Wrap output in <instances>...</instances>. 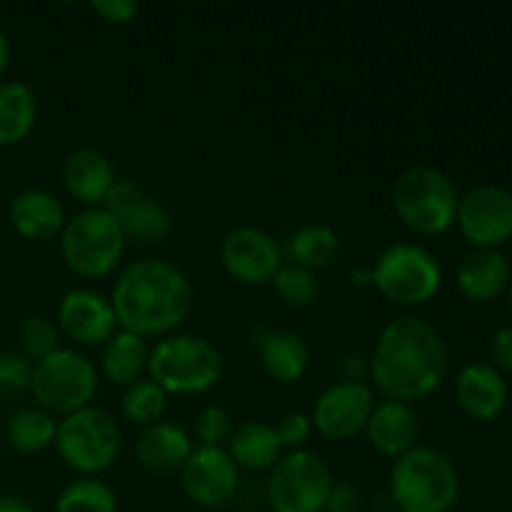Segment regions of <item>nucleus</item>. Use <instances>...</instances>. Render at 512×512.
I'll return each instance as SVG.
<instances>
[{"label":"nucleus","instance_id":"nucleus-1","mask_svg":"<svg viewBox=\"0 0 512 512\" xmlns=\"http://www.w3.org/2000/svg\"><path fill=\"white\" fill-rule=\"evenodd\" d=\"M448 373V353L438 330L423 318L403 315L380 330L368 360L370 388L385 400L418 403L440 388Z\"/></svg>","mask_w":512,"mask_h":512},{"label":"nucleus","instance_id":"nucleus-2","mask_svg":"<svg viewBox=\"0 0 512 512\" xmlns=\"http://www.w3.org/2000/svg\"><path fill=\"white\" fill-rule=\"evenodd\" d=\"M120 330L140 338L173 335L193 310L188 275L165 258H140L118 275L110 293Z\"/></svg>","mask_w":512,"mask_h":512},{"label":"nucleus","instance_id":"nucleus-3","mask_svg":"<svg viewBox=\"0 0 512 512\" xmlns=\"http://www.w3.org/2000/svg\"><path fill=\"white\" fill-rule=\"evenodd\" d=\"M460 498L455 463L433 445H415L390 468L395 512H450Z\"/></svg>","mask_w":512,"mask_h":512},{"label":"nucleus","instance_id":"nucleus-4","mask_svg":"<svg viewBox=\"0 0 512 512\" xmlns=\"http://www.w3.org/2000/svg\"><path fill=\"white\" fill-rule=\"evenodd\" d=\"M223 375V355L203 335L173 333L150 348L148 378L168 395H200Z\"/></svg>","mask_w":512,"mask_h":512},{"label":"nucleus","instance_id":"nucleus-5","mask_svg":"<svg viewBox=\"0 0 512 512\" xmlns=\"http://www.w3.org/2000/svg\"><path fill=\"white\" fill-rule=\"evenodd\" d=\"M393 210L418 235H440L458 218L460 195L453 180L433 165H413L393 183Z\"/></svg>","mask_w":512,"mask_h":512},{"label":"nucleus","instance_id":"nucleus-6","mask_svg":"<svg viewBox=\"0 0 512 512\" xmlns=\"http://www.w3.org/2000/svg\"><path fill=\"white\" fill-rule=\"evenodd\" d=\"M123 230L105 208H83L68 218L60 233L65 265L80 278H105L120 265L125 253Z\"/></svg>","mask_w":512,"mask_h":512},{"label":"nucleus","instance_id":"nucleus-7","mask_svg":"<svg viewBox=\"0 0 512 512\" xmlns=\"http://www.w3.org/2000/svg\"><path fill=\"white\" fill-rule=\"evenodd\" d=\"M53 445L60 460L80 478H98L115 465L123 440L113 415L88 405L58 420Z\"/></svg>","mask_w":512,"mask_h":512},{"label":"nucleus","instance_id":"nucleus-8","mask_svg":"<svg viewBox=\"0 0 512 512\" xmlns=\"http://www.w3.org/2000/svg\"><path fill=\"white\" fill-rule=\"evenodd\" d=\"M98 368L88 355L73 348H58L33 363L30 393L40 410L65 418V415L93 405L98 393Z\"/></svg>","mask_w":512,"mask_h":512},{"label":"nucleus","instance_id":"nucleus-9","mask_svg":"<svg viewBox=\"0 0 512 512\" xmlns=\"http://www.w3.org/2000/svg\"><path fill=\"white\" fill-rule=\"evenodd\" d=\"M373 288L398 305H423L438 295L443 268L428 248L418 243H393L373 265Z\"/></svg>","mask_w":512,"mask_h":512},{"label":"nucleus","instance_id":"nucleus-10","mask_svg":"<svg viewBox=\"0 0 512 512\" xmlns=\"http://www.w3.org/2000/svg\"><path fill=\"white\" fill-rule=\"evenodd\" d=\"M335 478L328 463L310 450L283 453L268 473L270 512H325Z\"/></svg>","mask_w":512,"mask_h":512},{"label":"nucleus","instance_id":"nucleus-11","mask_svg":"<svg viewBox=\"0 0 512 512\" xmlns=\"http://www.w3.org/2000/svg\"><path fill=\"white\" fill-rule=\"evenodd\" d=\"M373 408L375 393L365 380H338L318 395L310 420L323 438L345 443L363 433Z\"/></svg>","mask_w":512,"mask_h":512},{"label":"nucleus","instance_id":"nucleus-12","mask_svg":"<svg viewBox=\"0 0 512 512\" xmlns=\"http://www.w3.org/2000/svg\"><path fill=\"white\" fill-rule=\"evenodd\" d=\"M460 233L475 248H495L512 238V193L503 185H475L458 203Z\"/></svg>","mask_w":512,"mask_h":512},{"label":"nucleus","instance_id":"nucleus-13","mask_svg":"<svg viewBox=\"0 0 512 512\" xmlns=\"http://www.w3.org/2000/svg\"><path fill=\"white\" fill-rule=\"evenodd\" d=\"M180 485L185 498L198 508H223L238 493L240 468L225 448L198 445L180 468Z\"/></svg>","mask_w":512,"mask_h":512},{"label":"nucleus","instance_id":"nucleus-14","mask_svg":"<svg viewBox=\"0 0 512 512\" xmlns=\"http://www.w3.org/2000/svg\"><path fill=\"white\" fill-rule=\"evenodd\" d=\"M220 260L230 278H235L238 283L265 285L273 283L275 273L283 268V248L263 228L238 225L223 238Z\"/></svg>","mask_w":512,"mask_h":512},{"label":"nucleus","instance_id":"nucleus-15","mask_svg":"<svg viewBox=\"0 0 512 512\" xmlns=\"http://www.w3.org/2000/svg\"><path fill=\"white\" fill-rule=\"evenodd\" d=\"M103 208L118 220L125 240L158 243L173 230V215L135 180H118L105 198Z\"/></svg>","mask_w":512,"mask_h":512},{"label":"nucleus","instance_id":"nucleus-16","mask_svg":"<svg viewBox=\"0 0 512 512\" xmlns=\"http://www.w3.org/2000/svg\"><path fill=\"white\" fill-rule=\"evenodd\" d=\"M58 328L78 345L103 348L120 330L110 298L88 288H75L58 303Z\"/></svg>","mask_w":512,"mask_h":512},{"label":"nucleus","instance_id":"nucleus-17","mask_svg":"<svg viewBox=\"0 0 512 512\" xmlns=\"http://www.w3.org/2000/svg\"><path fill=\"white\" fill-rule=\"evenodd\" d=\"M363 433L375 453L383 455V458L398 460L400 455H405L418 445V413L408 403L383 400V403H375Z\"/></svg>","mask_w":512,"mask_h":512},{"label":"nucleus","instance_id":"nucleus-18","mask_svg":"<svg viewBox=\"0 0 512 512\" xmlns=\"http://www.w3.org/2000/svg\"><path fill=\"white\" fill-rule=\"evenodd\" d=\"M510 390L503 373L488 363H470L455 380V400L475 420H495L508 408Z\"/></svg>","mask_w":512,"mask_h":512},{"label":"nucleus","instance_id":"nucleus-19","mask_svg":"<svg viewBox=\"0 0 512 512\" xmlns=\"http://www.w3.org/2000/svg\"><path fill=\"white\" fill-rule=\"evenodd\" d=\"M63 183L85 208H103L105 198L118 183L113 160L95 148H78L65 158Z\"/></svg>","mask_w":512,"mask_h":512},{"label":"nucleus","instance_id":"nucleus-20","mask_svg":"<svg viewBox=\"0 0 512 512\" xmlns=\"http://www.w3.org/2000/svg\"><path fill=\"white\" fill-rule=\"evenodd\" d=\"M10 225L25 240H50L63 233L68 215L63 203L43 188H28L10 200Z\"/></svg>","mask_w":512,"mask_h":512},{"label":"nucleus","instance_id":"nucleus-21","mask_svg":"<svg viewBox=\"0 0 512 512\" xmlns=\"http://www.w3.org/2000/svg\"><path fill=\"white\" fill-rule=\"evenodd\" d=\"M193 448V438L183 425L160 420V423L145 428L135 440V460L150 473H175L183 468Z\"/></svg>","mask_w":512,"mask_h":512},{"label":"nucleus","instance_id":"nucleus-22","mask_svg":"<svg viewBox=\"0 0 512 512\" xmlns=\"http://www.w3.org/2000/svg\"><path fill=\"white\" fill-rule=\"evenodd\" d=\"M458 290L473 303H488L503 295L510 285V265L495 248H475L465 255L455 273Z\"/></svg>","mask_w":512,"mask_h":512},{"label":"nucleus","instance_id":"nucleus-23","mask_svg":"<svg viewBox=\"0 0 512 512\" xmlns=\"http://www.w3.org/2000/svg\"><path fill=\"white\" fill-rule=\"evenodd\" d=\"M225 450L240 470H250V473H263V470L270 473L285 453L275 428L263 420H245L235 425Z\"/></svg>","mask_w":512,"mask_h":512},{"label":"nucleus","instance_id":"nucleus-24","mask_svg":"<svg viewBox=\"0 0 512 512\" xmlns=\"http://www.w3.org/2000/svg\"><path fill=\"white\" fill-rule=\"evenodd\" d=\"M260 363L275 383H298L310 365V348L293 330H268L260 340Z\"/></svg>","mask_w":512,"mask_h":512},{"label":"nucleus","instance_id":"nucleus-25","mask_svg":"<svg viewBox=\"0 0 512 512\" xmlns=\"http://www.w3.org/2000/svg\"><path fill=\"white\" fill-rule=\"evenodd\" d=\"M148 358V340L140 338V335L135 333H128V330H118V333L103 345L100 370H103V375L113 385L128 388V385L143 380V375L148 373Z\"/></svg>","mask_w":512,"mask_h":512},{"label":"nucleus","instance_id":"nucleus-26","mask_svg":"<svg viewBox=\"0 0 512 512\" xmlns=\"http://www.w3.org/2000/svg\"><path fill=\"white\" fill-rule=\"evenodd\" d=\"M38 118V100L30 85L20 80L0 83V145L23 143Z\"/></svg>","mask_w":512,"mask_h":512},{"label":"nucleus","instance_id":"nucleus-27","mask_svg":"<svg viewBox=\"0 0 512 512\" xmlns=\"http://www.w3.org/2000/svg\"><path fill=\"white\" fill-rule=\"evenodd\" d=\"M285 253L290 263L315 273L335 263L340 253V235L325 223H305L290 235Z\"/></svg>","mask_w":512,"mask_h":512},{"label":"nucleus","instance_id":"nucleus-28","mask_svg":"<svg viewBox=\"0 0 512 512\" xmlns=\"http://www.w3.org/2000/svg\"><path fill=\"white\" fill-rule=\"evenodd\" d=\"M55 430H58V420L50 413L40 408H20L10 415L5 425V438L13 450L33 455L55 443Z\"/></svg>","mask_w":512,"mask_h":512},{"label":"nucleus","instance_id":"nucleus-29","mask_svg":"<svg viewBox=\"0 0 512 512\" xmlns=\"http://www.w3.org/2000/svg\"><path fill=\"white\" fill-rule=\"evenodd\" d=\"M55 512H118V495L105 480L78 478L60 490Z\"/></svg>","mask_w":512,"mask_h":512},{"label":"nucleus","instance_id":"nucleus-30","mask_svg":"<svg viewBox=\"0 0 512 512\" xmlns=\"http://www.w3.org/2000/svg\"><path fill=\"white\" fill-rule=\"evenodd\" d=\"M120 410L128 423L145 430L163 420L165 410H168V393L150 378H143L125 388Z\"/></svg>","mask_w":512,"mask_h":512},{"label":"nucleus","instance_id":"nucleus-31","mask_svg":"<svg viewBox=\"0 0 512 512\" xmlns=\"http://www.w3.org/2000/svg\"><path fill=\"white\" fill-rule=\"evenodd\" d=\"M273 288L278 293V298L283 300L290 308H308V305L315 303L318 298V280H315V273L300 268V265L283 263V268L275 273Z\"/></svg>","mask_w":512,"mask_h":512},{"label":"nucleus","instance_id":"nucleus-32","mask_svg":"<svg viewBox=\"0 0 512 512\" xmlns=\"http://www.w3.org/2000/svg\"><path fill=\"white\" fill-rule=\"evenodd\" d=\"M20 345L30 360H43L60 348V328L48 315H28L20 323Z\"/></svg>","mask_w":512,"mask_h":512},{"label":"nucleus","instance_id":"nucleus-33","mask_svg":"<svg viewBox=\"0 0 512 512\" xmlns=\"http://www.w3.org/2000/svg\"><path fill=\"white\" fill-rule=\"evenodd\" d=\"M233 430V415L220 408V405H208L195 420V438L200 440V445H208V448H225Z\"/></svg>","mask_w":512,"mask_h":512},{"label":"nucleus","instance_id":"nucleus-34","mask_svg":"<svg viewBox=\"0 0 512 512\" xmlns=\"http://www.w3.org/2000/svg\"><path fill=\"white\" fill-rule=\"evenodd\" d=\"M30 380H33V360L15 350L0 353V398H13L30 390Z\"/></svg>","mask_w":512,"mask_h":512},{"label":"nucleus","instance_id":"nucleus-35","mask_svg":"<svg viewBox=\"0 0 512 512\" xmlns=\"http://www.w3.org/2000/svg\"><path fill=\"white\" fill-rule=\"evenodd\" d=\"M275 433H278L280 445L283 450L293 453V450H305L310 435H313V420L303 413H288L280 418L278 425H273Z\"/></svg>","mask_w":512,"mask_h":512},{"label":"nucleus","instance_id":"nucleus-36","mask_svg":"<svg viewBox=\"0 0 512 512\" xmlns=\"http://www.w3.org/2000/svg\"><path fill=\"white\" fill-rule=\"evenodd\" d=\"M360 508H363V495H360L358 485H353L350 480H335L328 503H325V512H360Z\"/></svg>","mask_w":512,"mask_h":512},{"label":"nucleus","instance_id":"nucleus-37","mask_svg":"<svg viewBox=\"0 0 512 512\" xmlns=\"http://www.w3.org/2000/svg\"><path fill=\"white\" fill-rule=\"evenodd\" d=\"M93 13H98L105 23H115V25H125L138 15L140 5L135 0H95Z\"/></svg>","mask_w":512,"mask_h":512},{"label":"nucleus","instance_id":"nucleus-38","mask_svg":"<svg viewBox=\"0 0 512 512\" xmlns=\"http://www.w3.org/2000/svg\"><path fill=\"white\" fill-rule=\"evenodd\" d=\"M490 355L495 360L493 368H498L500 373H512V325H505L493 335Z\"/></svg>","mask_w":512,"mask_h":512},{"label":"nucleus","instance_id":"nucleus-39","mask_svg":"<svg viewBox=\"0 0 512 512\" xmlns=\"http://www.w3.org/2000/svg\"><path fill=\"white\" fill-rule=\"evenodd\" d=\"M0 512H35L33 505L20 495H0Z\"/></svg>","mask_w":512,"mask_h":512},{"label":"nucleus","instance_id":"nucleus-40","mask_svg":"<svg viewBox=\"0 0 512 512\" xmlns=\"http://www.w3.org/2000/svg\"><path fill=\"white\" fill-rule=\"evenodd\" d=\"M8 60H10V40L8 35L0 30V78H3L5 68H8Z\"/></svg>","mask_w":512,"mask_h":512},{"label":"nucleus","instance_id":"nucleus-41","mask_svg":"<svg viewBox=\"0 0 512 512\" xmlns=\"http://www.w3.org/2000/svg\"><path fill=\"white\" fill-rule=\"evenodd\" d=\"M353 283L355 285H373V273H370V268L353 270Z\"/></svg>","mask_w":512,"mask_h":512},{"label":"nucleus","instance_id":"nucleus-42","mask_svg":"<svg viewBox=\"0 0 512 512\" xmlns=\"http://www.w3.org/2000/svg\"><path fill=\"white\" fill-rule=\"evenodd\" d=\"M508 305H510V310H512V278H510V285H508Z\"/></svg>","mask_w":512,"mask_h":512},{"label":"nucleus","instance_id":"nucleus-43","mask_svg":"<svg viewBox=\"0 0 512 512\" xmlns=\"http://www.w3.org/2000/svg\"><path fill=\"white\" fill-rule=\"evenodd\" d=\"M383 512H395V510H383Z\"/></svg>","mask_w":512,"mask_h":512},{"label":"nucleus","instance_id":"nucleus-44","mask_svg":"<svg viewBox=\"0 0 512 512\" xmlns=\"http://www.w3.org/2000/svg\"><path fill=\"white\" fill-rule=\"evenodd\" d=\"M268 512H270V510H268Z\"/></svg>","mask_w":512,"mask_h":512}]
</instances>
